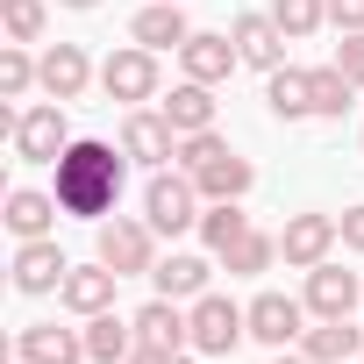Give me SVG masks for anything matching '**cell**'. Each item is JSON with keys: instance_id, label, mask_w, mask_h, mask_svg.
Segmentation results:
<instances>
[{"instance_id": "6da1fadb", "label": "cell", "mask_w": 364, "mask_h": 364, "mask_svg": "<svg viewBox=\"0 0 364 364\" xmlns=\"http://www.w3.org/2000/svg\"><path fill=\"white\" fill-rule=\"evenodd\" d=\"M58 171V208L79 215V222H107L114 200H122V178H129V150L122 143H100V136H72V150L50 164Z\"/></svg>"}, {"instance_id": "7a4b0ae2", "label": "cell", "mask_w": 364, "mask_h": 364, "mask_svg": "<svg viewBox=\"0 0 364 364\" xmlns=\"http://www.w3.org/2000/svg\"><path fill=\"white\" fill-rule=\"evenodd\" d=\"M200 186H193V171H178V164H164V171H150V186H143V222L157 229V236H186V229H200Z\"/></svg>"}, {"instance_id": "3957f363", "label": "cell", "mask_w": 364, "mask_h": 364, "mask_svg": "<svg viewBox=\"0 0 364 364\" xmlns=\"http://www.w3.org/2000/svg\"><path fill=\"white\" fill-rule=\"evenodd\" d=\"M93 257L114 264L122 279H143V272H157V229L143 215H107V222H93Z\"/></svg>"}, {"instance_id": "277c9868", "label": "cell", "mask_w": 364, "mask_h": 364, "mask_svg": "<svg viewBox=\"0 0 364 364\" xmlns=\"http://www.w3.org/2000/svg\"><path fill=\"white\" fill-rule=\"evenodd\" d=\"M100 93H107V100H122V107H143V100H157V93H164L157 50H143V43H122V50H107V58H100Z\"/></svg>"}, {"instance_id": "5b68a950", "label": "cell", "mask_w": 364, "mask_h": 364, "mask_svg": "<svg viewBox=\"0 0 364 364\" xmlns=\"http://www.w3.org/2000/svg\"><path fill=\"white\" fill-rule=\"evenodd\" d=\"M186 314H193V350L200 357H236L250 343V307H236L229 293H200Z\"/></svg>"}, {"instance_id": "8992f818", "label": "cell", "mask_w": 364, "mask_h": 364, "mask_svg": "<svg viewBox=\"0 0 364 364\" xmlns=\"http://www.w3.org/2000/svg\"><path fill=\"white\" fill-rule=\"evenodd\" d=\"M65 150H72L65 100H36V107H22V122H15V157H22V164H58Z\"/></svg>"}, {"instance_id": "52a82bcc", "label": "cell", "mask_w": 364, "mask_h": 364, "mask_svg": "<svg viewBox=\"0 0 364 364\" xmlns=\"http://www.w3.org/2000/svg\"><path fill=\"white\" fill-rule=\"evenodd\" d=\"M114 143H122V150H129V164H143V171H164V164L178 157V129L164 122V107H129Z\"/></svg>"}, {"instance_id": "ba28073f", "label": "cell", "mask_w": 364, "mask_h": 364, "mask_svg": "<svg viewBox=\"0 0 364 364\" xmlns=\"http://www.w3.org/2000/svg\"><path fill=\"white\" fill-rule=\"evenodd\" d=\"M336 243H343V222H336V215H293V222L279 229V257H286L293 272L328 264V257H336Z\"/></svg>"}, {"instance_id": "9c48e42d", "label": "cell", "mask_w": 364, "mask_h": 364, "mask_svg": "<svg viewBox=\"0 0 364 364\" xmlns=\"http://www.w3.org/2000/svg\"><path fill=\"white\" fill-rule=\"evenodd\" d=\"M300 300H307V314H314V321H350V314L364 307V279H357V272H343V264L328 257V264H314V272H307V293H300Z\"/></svg>"}, {"instance_id": "30bf717a", "label": "cell", "mask_w": 364, "mask_h": 364, "mask_svg": "<svg viewBox=\"0 0 364 364\" xmlns=\"http://www.w3.org/2000/svg\"><path fill=\"white\" fill-rule=\"evenodd\" d=\"M129 321H136V343H143V350L193 357V314L178 307V300H164V293H157V300H150V307H136Z\"/></svg>"}, {"instance_id": "8fae6325", "label": "cell", "mask_w": 364, "mask_h": 364, "mask_svg": "<svg viewBox=\"0 0 364 364\" xmlns=\"http://www.w3.org/2000/svg\"><path fill=\"white\" fill-rule=\"evenodd\" d=\"M15 293H29V300H43V293H58L65 286V272H72V257L58 250V236H36V243H15Z\"/></svg>"}, {"instance_id": "7c38bea8", "label": "cell", "mask_w": 364, "mask_h": 364, "mask_svg": "<svg viewBox=\"0 0 364 364\" xmlns=\"http://www.w3.org/2000/svg\"><path fill=\"white\" fill-rule=\"evenodd\" d=\"M300 336H307V300H293V293H257V300H250V343L286 350V343H300Z\"/></svg>"}, {"instance_id": "4fadbf2b", "label": "cell", "mask_w": 364, "mask_h": 364, "mask_svg": "<svg viewBox=\"0 0 364 364\" xmlns=\"http://www.w3.org/2000/svg\"><path fill=\"white\" fill-rule=\"evenodd\" d=\"M178 65H186V79H200V86H222V79L243 65V50H236L229 29H193L186 50H178Z\"/></svg>"}, {"instance_id": "5bb4252c", "label": "cell", "mask_w": 364, "mask_h": 364, "mask_svg": "<svg viewBox=\"0 0 364 364\" xmlns=\"http://www.w3.org/2000/svg\"><path fill=\"white\" fill-rule=\"evenodd\" d=\"M15 364H86V328L29 321V328L15 336Z\"/></svg>"}, {"instance_id": "9a60e30c", "label": "cell", "mask_w": 364, "mask_h": 364, "mask_svg": "<svg viewBox=\"0 0 364 364\" xmlns=\"http://www.w3.org/2000/svg\"><path fill=\"white\" fill-rule=\"evenodd\" d=\"M193 186H200V200H243V193L257 186V164H250L236 143H222L208 164H193Z\"/></svg>"}, {"instance_id": "2e32d148", "label": "cell", "mask_w": 364, "mask_h": 364, "mask_svg": "<svg viewBox=\"0 0 364 364\" xmlns=\"http://www.w3.org/2000/svg\"><path fill=\"white\" fill-rule=\"evenodd\" d=\"M186 36H193V22L178 0H150V8L129 15V43H143V50H186Z\"/></svg>"}, {"instance_id": "e0dca14e", "label": "cell", "mask_w": 364, "mask_h": 364, "mask_svg": "<svg viewBox=\"0 0 364 364\" xmlns=\"http://www.w3.org/2000/svg\"><path fill=\"white\" fill-rule=\"evenodd\" d=\"M114 286H122V272L93 257V264H72V272H65L58 300H65V307H72V314L86 321V314H107V307H114Z\"/></svg>"}, {"instance_id": "ac0fdd59", "label": "cell", "mask_w": 364, "mask_h": 364, "mask_svg": "<svg viewBox=\"0 0 364 364\" xmlns=\"http://www.w3.org/2000/svg\"><path fill=\"white\" fill-rule=\"evenodd\" d=\"M58 193H36V186H8V215H0V222H8V236L15 243H36V236H58Z\"/></svg>"}, {"instance_id": "d6986e66", "label": "cell", "mask_w": 364, "mask_h": 364, "mask_svg": "<svg viewBox=\"0 0 364 364\" xmlns=\"http://www.w3.org/2000/svg\"><path fill=\"white\" fill-rule=\"evenodd\" d=\"M229 36H236L243 65H257V72H279V65H286V43H293V36L272 22V8H264V15H236V22H229Z\"/></svg>"}, {"instance_id": "ffe728a7", "label": "cell", "mask_w": 364, "mask_h": 364, "mask_svg": "<svg viewBox=\"0 0 364 364\" xmlns=\"http://www.w3.org/2000/svg\"><path fill=\"white\" fill-rule=\"evenodd\" d=\"M264 107H272V122H314V72H300V65H279V72H264Z\"/></svg>"}, {"instance_id": "44dd1931", "label": "cell", "mask_w": 364, "mask_h": 364, "mask_svg": "<svg viewBox=\"0 0 364 364\" xmlns=\"http://www.w3.org/2000/svg\"><path fill=\"white\" fill-rule=\"evenodd\" d=\"M93 79H100V72H93V58H86L79 43H50V50H43V93H50V100H79Z\"/></svg>"}, {"instance_id": "7402d4cb", "label": "cell", "mask_w": 364, "mask_h": 364, "mask_svg": "<svg viewBox=\"0 0 364 364\" xmlns=\"http://www.w3.org/2000/svg\"><path fill=\"white\" fill-rule=\"evenodd\" d=\"M164 122L178 129V136H200V129H215V86H200V79H178L164 100Z\"/></svg>"}, {"instance_id": "603a6c76", "label": "cell", "mask_w": 364, "mask_h": 364, "mask_svg": "<svg viewBox=\"0 0 364 364\" xmlns=\"http://www.w3.org/2000/svg\"><path fill=\"white\" fill-rule=\"evenodd\" d=\"M150 279H157V293H164V300H200V293H208V279H215V264H208L200 250H171V257H157V272H150Z\"/></svg>"}, {"instance_id": "cb8c5ba5", "label": "cell", "mask_w": 364, "mask_h": 364, "mask_svg": "<svg viewBox=\"0 0 364 364\" xmlns=\"http://www.w3.org/2000/svg\"><path fill=\"white\" fill-rule=\"evenodd\" d=\"M86 357L93 364H129L136 357V321H122L114 307L107 314H86Z\"/></svg>"}, {"instance_id": "d4e9b609", "label": "cell", "mask_w": 364, "mask_h": 364, "mask_svg": "<svg viewBox=\"0 0 364 364\" xmlns=\"http://www.w3.org/2000/svg\"><path fill=\"white\" fill-rule=\"evenodd\" d=\"M300 350H307L314 364H357V357H364V328H350V321H314V328L300 336Z\"/></svg>"}, {"instance_id": "484cf974", "label": "cell", "mask_w": 364, "mask_h": 364, "mask_svg": "<svg viewBox=\"0 0 364 364\" xmlns=\"http://www.w3.org/2000/svg\"><path fill=\"white\" fill-rule=\"evenodd\" d=\"M272 264H279V236H264L257 222L222 250V272H229V279H257V272H272Z\"/></svg>"}, {"instance_id": "4316f807", "label": "cell", "mask_w": 364, "mask_h": 364, "mask_svg": "<svg viewBox=\"0 0 364 364\" xmlns=\"http://www.w3.org/2000/svg\"><path fill=\"white\" fill-rule=\"evenodd\" d=\"M243 229H250L243 200H208V208H200V243H208L215 257H222V250H229V243H236Z\"/></svg>"}, {"instance_id": "83f0119b", "label": "cell", "mask_w": 364, "mask_h": 364, "mask_svg": "<svg viewBox=\"0 0 364 364\" xmlns=\"http://www.w3.org/2000/svg\"><path fill=\"white\" fill-rule=\"evenodd\" d=\"M29 86H43V58H29V43H0V100H22Z\"/></svg>"}, {"instance_id": "f1b7e54d", "label": "cell", "mask_w": 364, "mask_h": 364, "mask_svg": "<svg viewBox=\"0 0 364 364\" xmlns=\"http://www.w3.org/2000/svg\"><path fill=\"white\" fill-rule=\"evenodd\" d=\"M350 93H357V86L336 72V58L314 65V122H343V114H350Z\"/></svg>"}, {"instance_id": "f546056e", "label": "cell", "mask_w": 364, "mask_h": 364, "mask_svg": "<svg viewBox=\"0 0 364 364\" xmlns=\"http://www.w3.org/2000/svg\"><path fill=\"white\" fill-rule=\"evenodd\" d=\"M43 22H50L43 0H0V29H8V43H43Z\"/></svg>"}, {"instance_id": "4dcf8cb0", "label": "cell", "mask_w": 364, "mask_h": 364, "mask_svg": "<svg viewBox=\"0 0 364 364\" xmlns=\"http://www.w3.org/2000/svg\"><path fill=\"white\" fill-rule=\"evenodd\" d=\"M272 22H279L293 43H307V36L328 22V0H272Z\"/></svg>"}, {"instance_id": "1f68e13d", "label": "cell", "mask_w": 364, "mask_h": 364, "mask_svg": "<svg viewBox=\"0 0 364 364\" xmlns=\"http://www.w3.org/2000/svg\"><path fill=\"white\" fill-rule=\"evenodd\" d=\"M336 72H343L350 86H364V29H350V36L336 43Z\"/></svg>"}, {"instance_id": "d6a6232c", "label": "cell", "mask_w": 364, "mask_h": 364, "mask_svg": "<svg viewBox=\"0 0 364 364\" xmlns=\"http://www.w3.org/2000/svg\"><path fill=\"white\" fill-rule=\"evenodd\" d=\"M328 29H336V36L364 29V0H328Z\"/></svg>"}, {"instance_id": "836d02e7", "label": "cell", "mask_w": 364, "mask_h": 364, "mask_svg": "<svg viewBox=\"0 0 364 364\" xmlns=\"http://www.w3.org/2000/svg\"><path fill=\"white\" fill-rule=\"evenodd\" d=\"M336 222H343V250H357V257H364V200H357V208H343Z\"/></svg>"}, {"instance_id": "e575fe53", "label": "cell", "mask_w": 364, "mask_h": 364, "mask_svg": "<svg viewBox=\"0 0 364 364\" xmlns=\"http://www.w3.org/2000/svg\"><path fill=\"white\" fill-rule=\"evenodd\" d=\"M129 364H193V357H164V350H143V343H136V357H129Z\"/></svg>"}, {"instance_id": "d590c367", "label": "cell", "mask_w": 364, "mask_h": 364, "mask_svg": "<svg viewBox=\"0 0 364 364\" xmlns=\"http://www.w3.org/2000/svg\"><path fill=\"white\" fill-rule=\"evenodd\" d=\"M272 364H314L307 350H272Z\"/></svg>"}, {"instance_id": "8d00e7d4", "label": "cell", "mask_w": 364, "mask_h": 364, "mask_svg": "<svg viewBox=\"0 0 364 364\" xmlns=\"http://www.w3.org/2000/svg\"><path fill=\"white\" fill-rule=\"evenodd\" d=\"M58 8H72V15H93V8H100V0H58Z\"/></svg>"}, {"instance_id": "74e56055", "label": "cell", "mask_w": 364, "mask_h": 364, "mask_svg": "<svg viewBox=\"0 0 364 364\" xmlns=\"http://www.w3.org/2000/svg\"><path fill=\"white\" fill-rule=\"evenodd\" d=\"M357 364H364V357H357Z\"/></svg>"}]
</instances>
